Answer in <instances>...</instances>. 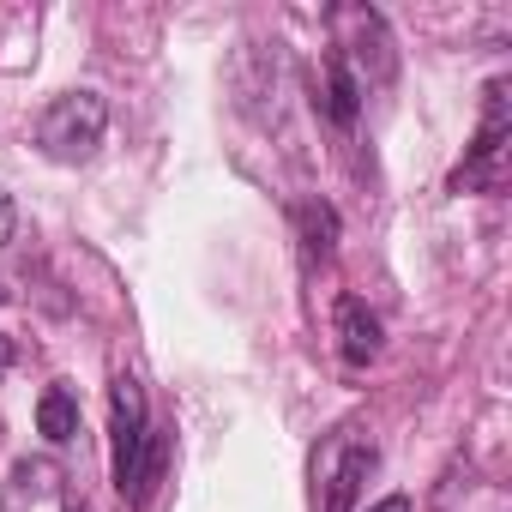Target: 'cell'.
Listing matches in <instances>:
<instances>
[{"label": "cell", "mask_w": 512, "mask_h": 512, "mask_svg": "<svg viewBox=\"0 0 512 512\" xmlns=\"http://www.w3.org/2000/svg\"><path fill=\"white\" fill-rule=\"evenodd\" d=\"M109 440H115V488L127 506H151L163 470H169V434L151 422L145 386L121 374L109 386Z\"/></svg>", "instance_id": "obj_1"}, {"label": "cell", "mask_w": 512, "mask_h": 512, "mask_svg": "<svg viewBox=\"0 0 512 512\" xmlns=\"http://www.w3.org/2000/svg\"><path fill=\"white\" fill-rule=\"evenodd\" d=\"M332 55L350 67L362 97H368V85H392V73H398V43L374 7H338L332 13Z\"/></svg>", "instance_id": "obj_2"}, {"label": "cell", "mask_w": 512, "mask_h": 512, "mask_svg": "<svg viewBox=\"0 0 512 512\" xmlns=\"http://www.w3.org/2000/svg\"><path fill=\"white\" fill-rule=\"evenodd\" d=\"M103 133H109V103L97 91H61L43 109V121H37V145H43L49 163H85V157H97Z\"/></svg>", "instance_id": "obj_3"}, {"label": "cell", "mask_w": 512, "mask_h": 512, "mask_svg": "<svg viewBox=\"0 0 512 512\" xmlns=\"http://www.w3.org/2000/svg\"><path fill=\"white\" fill-rule=\"evenodd\" d=\"M506 145H512L506 79H488V91H482V127H476L464 163L452 169V187H458V193H500V187H506Z\"/></svg>", "instance_id": "obj_4"}, {"label": "cell", "mask_w": 512, "mask_h": 512, "mask_svg": "<svg viewBox=\"0 0 512 512\" xmlns=\"http://www.w3.org/2000/svg\"><path fill=\"white\" fill-rule=\"evenodd\" d=\"M374 464H380V452H374V440H362V434H332L320 452H314V482H320V512H350L356 506V494H362V482L374 476Z\"/></svg>", "instance_id": "obj_5"}, {"label": "cell", "mask_w": 512, "mask_h": 512, "mask_svg": "<svg viewBox=\"0 0 512 512\" xmlns=\"http://www.w3.org/2000/svg\"><path fill=\"white\" fill-rule=\"evenodd\" d=\"M332 320H338V350H344V362L350 368H368L374 356H380V314L362 302V296H338V308H332Z\"/></svg>", "instance_id": "obj_6"}, {"label": "cell", "mask_w": 512, "mask_h": 512, "mask_svg": "<svg viewBox=\"0 0 512 512\" xmlns=\"http://www.w3.org/2000/svg\"><path fill=\"white\" fill-rule=\"evenodd\" d=\"M320 79H326L320 109L332 115V127H356V115H362V85L350 79V67H344L338 55H326V61H320Z\"/></svg>", "instance_id": "obj_7"}, {"label": "cell", "mask_w": 512, "mask_h": 512, "mask_svg": "<svg viewBox=\"0 0 512 512\" xmlns=\"http://www.w3.org/2000/svg\"><path fill=\"white\" fill-rule=\"evenodd\" d=\"M296 229H302V253H308V260H332V253H338V211L326 199H302L296 205Z\"/></svg>", "instance_id": "obj_8"}, {"label": "cell", "mask_w": 512, "mask_h": 512, "mask_svg": "<svg viewBox=\"0 0 512 512\" xmlns=\"http://www.w3.org/2000/svg\"><path fill=\"white\" fill-rule=\"evenodd\" d=\"M37 434H43L49 446H67V440L79 434V398H73V386H49V392L37 398Z\"/></svg>", "instance_id": "obj_9"}, {"label": "cell", "mask_w": 512, "mask_h": 512, "mask_svg": "<svg viewBox=\"0 0 512 512\" xmlns=\"http://www.w3.org/2000/svg\"><path fill=\"white\" fill-rule=\"evenodd\" d=\"M368 512H410V494H386V500H374Z\"/></svg>", "instance_id": "obj_10"}, {"label": "cell", "mask_w": 512, "mask_h": 512, "mask_svg": "<svg viewBox=\"0 0 512 512\" xmlns=\"http://www.w3.org/2000/svg\"><path fill=\"white\" fill-rule=\"evenodd\" d=\"M7 362H13V344H7V338H0V368H7Z\"/></svg>", "instance_id": "obj_11"}, {"label": "cell", "mask_w": 512, "mask_h": 512, "mask_svg": "<svg viewBox=\"0 0 512 512\" xmlns=\"http://www.w3.org/2000/svg\"><path fill=\"white\" fill-rule=\"evenodd\" d=\"M7 296H13V290H7V284H0V308H7Z\"/></svg>", "instance_id": "obj_12"}]
</instances>
